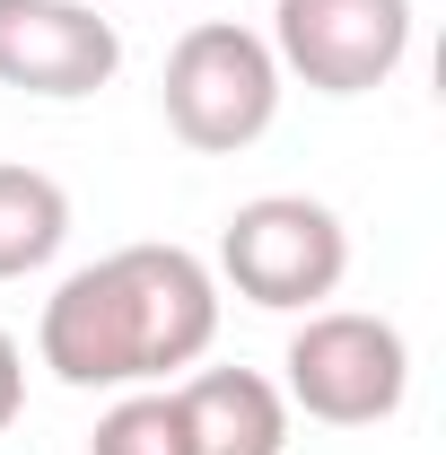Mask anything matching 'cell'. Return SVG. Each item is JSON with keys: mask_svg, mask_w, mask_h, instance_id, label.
Masks as SVG:
<instances>
[{"mask_svg": "<svg viewBox=\"0 0 446 455\" xmlns=\"http://www.w3.org/2000/svg\"><path fill=\"white\" fill-rule=\"evenodd\" d=\"M219 341V272L193 245H114L44 298L36 359L79 395H131Z\"/></svg>", "mask_w": 446, "mask_h": 455, "instance_id": "cell-1", "label": "cell"}, {"mask_svg": "<svg viewBox=\"0 0 446 455\" xmlns=\"http://www.w3.org/2000/svg\"><path fill=\"white\" fill-rule=\"evenodd\" d=\"M158 106H167V132L202 158H236L272 132L280 114V61L254 27L236 18H202L184 27L167 53V79H158Z\"/></svg>", "mask_w": 446, "mask_h": 455, "instance_id": "cell-2", "label": "cell"}, {"mask_svg": "<svg viewBox=\"0 0 446 455\" xmlns=\"http://www.w3.org/2000/svg\"><path fill=\"white\" fill-rule=\"evenodd\" d=\"M280 395L324 429H377L411 395V341L368 307H315L280 350Z\"/></svg>", "mask_w": 446, "mask_h": 455, "instance_id": "cell-3", "label": "cell"}, {"mask_svg": "<svg viewBox=\"0 0 446 455\" xmlns=\"http://www.w3.org/2000/svg\"><path fill=\"white\" fill-rule=\"evenodd\" d=\"M350 272V228H341L333 202H315V193H254V202H236L219 228V281L245 298V307H324Z\"/></svg>", "mask_w": 446, "mask_h": 455, "instance_id": "cell-4", "label": "cell"}, {"mask_svg": "<svg viewBox=\"0 0 446 455\" xmlns=\"http://www.w3.org/2000/svg\"><path fill=\"white\" fill-rule=\"evenodd\" d=\"M272 61L315 97H368L411 53V0H272Z\"/></svg>", "mask_w": 446, "mask_h": 455, "instance_id": "cell-5", "label": "cell"}, {"mask_svg": "<svg viewBox=\"0 0 446 455\" xmlns=\"http://www.w3.org/2000/svg\"><path fill=\"white\" fill-rule=\"evenodd\" d=\"M123 70V36L88 0H0V88L18 97H97Z\"/></svg>", "mask_w": 446, "mask_h": 455, "instance_id": "cell-6", "label": "cell"}, {"mask_svg": "<svg viewBox=\"0 0 446 455\" xmlns=\"http://www.w3.org/2000/svg\"><path fill=\"white\" fill-rule=\"evenodd\" d=\"M175 411L193 455H289V395L263 368H193Z\"/></svg>", "mask_w": 446, "mask_h": 455, "instance_id": "cell-7", "label": "cell"}, {"mask_svg": "<svg viewBox=\"0 0 446 455\" xmlns=\"http://www.w3.org/2000/svg\"><path fill=\"white\" fill-rule=\"evenodd\" d=\"M70 245V193L27 158H0V281L44 272Z\"/></svg>", "mask_w": 446, "mask_h": 455, "instance_id": "cell-8", "label": "cell"}, {"mask_svg": "<svg viewBox=\"0 0 446 455\" xmlns=\"http://www.w3.org/2000/svg\"><path fill=\"white\" fill-rule=\"evenodd\" d=\"M88 455H193L184 447V411H175V386H131V395L114 403L106 420H97V438Z\"/></svg>", "mask_w": 446, "mask_h": 455, "instance_id": "cell-9", "label": "cell"}, {"mask_svg": "<svg viewBox=\"0 0 446 455\" xmlns=\"http://www.w3.org/2000/svg\"><path fill=\"white\" fill-rule=\"evenodd\" d=\"M27 411V350H18V333L0 324V429Z\"/></svg>", "mask_w": 446, "mask_h": 455, "instance_id": "cell-10", "label": "cell"}]
</instances>
